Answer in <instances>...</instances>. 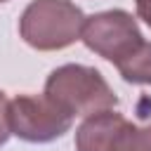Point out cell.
<instances>
[{"label":"cell","instance_id":"6da1fadb","mask_svg":"<svg viewBox=\"0 0 151 151\" xmlns=\"http://www.w3.org/2000/svg\"><path fill=\"white\" fill-rule=\"evenodd\" d=\"M45 94L73 118H87L118 104V97L113 94L104 76L97 68L83 64H64L54 68L45 83Z\"/></svg>","mask_w":151,"mask_h":151},{"label":"cell","instance_id":"7a4b0ae2","mask_svg":"<svg viewBox=\"0 0 151 151\" xmlns=\"http://www.w3.org/2000/svg\"><path fill=\"white\" fill-rule=\"evenodd\" d=\"M83 24L85 14L71 0H33L19 19V33L33 50L52 52L73 45Z\"/></svg>","mask_w":151,"mask_h":151},{"label":"cell","instance_id":"3957f363","mask_svg":"<svg viewBox=\"0 0 151 151\" xmlns=\"http://www.w3.org/2000/svg\"><path fill=\"white\" fill-rule=\"evenodd\" d=\"M80 40L85 42L87 50H92L94 54L116 66L144 42L137 21L125 9H106L85 17Z\"/></svg>","mask_w":151,"mask_h":151},{"label":"cell","instance_id":"277c9868","mask_svg":"<svg viewBox=\"0 0 151 151\" xmlns=\"http://www.w3.org/2000/svg\"><path fill=\"white\" fill-rule=\"evenodd\" d=\"M12 134L31 144H45L71 130L73 116H68L47 94H19L9 101Z\"/></svg>","mask_w":151,"mask_h":151},{"label":"cell","instance_id":"5b68a950","mask_svg":"<svg viewBox=\"0 0 151 151\" xmlns=\"http://www.w3.org/2000/svg\"><path fill=\"white\" fill-rule=\"evenodd\" d=\"M125 123L127 120L120 113H113V109L87 116L76 130V149L78 151H113L116 139L120 130L125 127Z\"/></svg>","mask_w":151,"mask_h":151},{"label":"cell","instance_id":"8992f818","mask_svg":"<svg viewBox=\"0 0 151 151\" xmlns=\"http://www.w3.org/2000/svg\"><path fill=\"white\" fill-rule=\"evenodd\" d=\"M127 83L137 85H151V42H142L127 59H123L116 66Z\"/></svg>","mask_w":151,"mask_h":151},{"label":"cell","instance_id":"52a82bcc","mask_svg":"<svg viewBox=\"0 0 151 151\" xmlns=\"http://www.w3.org/2000/svg\"><path fill=\"white\" fill-rule=\"evenodd\" d=\"M113 151H151V123L132 125L130 120L120 130Z\"/></svg>","mask_w":151,"mask_h":151},{"label":"cell","instance_id":"ba28073f","mask_svg":"<svg viewBox=\"0 0 151 151\" xmlns=\"http://www.w3.org/2000/svg\"><path fill=\"white\" fill-rule=\"evenodd\" d=\"M9 134H12V125H9V99L0 90V146L9 139Z\"/></svg>","mask_w":151,"mask_h":151},{"label":"cell","instance_id":"9c48e42d","mask_svg":"<svg viewBox=\"0 0 151 151\" xmlns=\"http://www.w3.org/2000/svg\"><path fill=\"white\" fill-rule=\"evenodd\" d=\"M134 5H137L139 19H144V24L151 28V0H134Z\"/></svg>","mask_w":151,"mask_h":151},{"label":"cell","instance_id":"30bf717a","mask_svg":"<svg viewBox=\"0 0 151 151\" xmlns=\"http://www.w3.org/2000/svg\"><path fill=\"white\" fill-rule=\"evenodd\" d=\"M0 2H5V0H0Z\"/></svg>","mask_w":151,"mask_h":151}]
</instances>
